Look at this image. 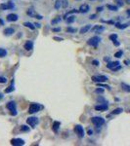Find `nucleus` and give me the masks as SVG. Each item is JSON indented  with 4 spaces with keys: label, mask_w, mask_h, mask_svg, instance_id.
<instances>
[{
    "label": "nucleus",
    "mask_w": 130,
    "mask_h": 146,
    "mask_svg": "<svg viewBox=\"0 0 130 146\" xmlns=\"http://www.w3.org/2000/svg\"><path fill=\"white\" fill-rule=\"evenodd\" d=\"M127 15H128V17L130 18V9H129V10H127Z\"/></svg>",
    "instance_id": "51"
},
{
    "label": "nucleus",
    "mask_w": 130,
    "mask_h": 146,
    "mask_svg": "<svg viewBox=\"0 0 130 146\" xmlns=\"http://www.w3.org/2000/svg\"><path fill=\"white\" fill-rule=\"evenodd\" d=\"M115 2H116V4L119 5V7H122L123 4H124V3H123V0H115Z\"/></svg>",
    "instance_id": "36"
},
{
    "label": "nucleus",
    "mask_w": 130,
    "mask_h": 146,
    "mask_svg": "<svg viewBox=\"0 0 130 146\" xmlns=\"http://www.w3.org/2000/svg\"><path fill=\"white\" fill-rule=\"evenodd\" d=\"M113 42L114 46H119V45H120V43H119V42H117V40H114V41H113Z\"/></svg>",
    "instance_id": "41"
},
{
    "label": "nucleus",
    "mask_w": 130,
    "mask_h": 146,
    "mask_svg": "<svg viewBox=\"0 0 130 146\" xmlns=\"http://www.w3.org/2000/svg\"><path fill=\"white\" fill-rule=\"evenodd\" d=\"M91 122L97 128H100L105 124V119H103L102 117H93L91 118Z\"/></svg>",
    "instance_id": "1"
},
{
    "label": "nucleus",
    "mask_w": 130,
    "mask_h": 146,
    "mask_svg": "<svg viewBox=\"0 0 130 146\" xmlns=\"http://www.w3.org/2000/svg\"><path fill=\"white\" fill-rule=\"evenodd\" d=\"M105 27L104 26H95L93 28H92V31L93 32H96V33H101L102 31H104Z\"/></svg>",
    "instance_id": "16"
},
{
    "label": "nucleus",
    "mask_w": 130,
    "mask_h": 146,
    "mask_svg": "<svg viewBox=\"0 0 130 146\" xmlns=\"http://www.w3.org/2000/svg\"><path fill=\"white\" fill-rule=\"evenodd\" d=\"M41 108H42V106H40L38 103H31L29 105V108H28V113L29 114L36 113V112H38L40 110Z\"/></svg>",
    "instance_id": "4"
},
{
    "label": "nucleus",
    "mask_w": 130,
    "mask_h": 146,
    "mask_svg": "<svg viewBox=\"0 0 130 146\" xmlns=\"http://www.w3.org/2000/svg\"><path fill=\"white\" fill-rule=\"evenodd\" d=\"M38 122H39V120H38V118H36V117H29V118L27 119L28 125H29L31 128H35V126L38 124Z\"/></svg>",
    "instance_id": "6"
},
{
    "label": "nucleus",
    "mask_w": 130,
    "mask_h": 146,
    "mask_svg": "<svg viewBox=\"0 0 130 146\" xmlns=\"http://www.w3.org/2000/svg\"><path fill=\"white\" fill-rule=\"evenodd\" d=\"M120 68H121V66H120V65H119L117 67H115V68H113V69H112V70H113V71H117V70H119Z\"/></svg>",
    "instance_id": "44"
},
{
    "label": "nucleus",
    "mask_w": 130,
    "mask_h": 146,
    "mask_svg": "<svg viewBox=\"0 0 130 146\" xmlns=\"http://www.w3.org/2000/svg\"><path fill=\"white\" fill-rule=\"evenodd\" d=\"M121 88L124 92H127V93H130V86L125 83H121Z\"/></svg>",
    "instance_id": "22"
},
{
    "label": "nucleus",
    "mask_w": 130,
    "mask_h": 146,
    "mask_svg": "<svg viewBox=\"0 0 130 146\" xmlns=\"http://www.w3.org/2000/svg\"><path fill=\"white\" fill-rule=\"evenodd\" d=\"M66 21H67L68 23H73V22L75 21V17H74V16H69L68 18L66 19Z\"/></svg>",
    "instance_id": "24"
},
{
    "label": "nucleus",
    "mask_w": 130,
    "mask_h": 146,
    "mask_svg": "<svg viewBox=\"0 0 130 146\" xmlns=\"http://www.w3.org/2000/svg\"><path fill=\"white\" fill-rule=\"evenodd\" d=\"M89 10H90V7H89L88 4H82L80 6V8H79V12L80 13H83V14L89 12Z\"/></svg>",
    "instance_id": "12"
},
{
    "label": "nucleus",
    "mask_w": 130,
    "mask_h": 146,
    "mask_svg": "<svg viewBox=\"0 0 130 146\" xmlns=\"http://www.w3.org/2000/svg\"><path fill=\"white\" fill-rule=\"evenodd\" d=\"M68 6V0H57L55 2V9L59 10L61 8H67Z\"/></svg>",
    "instance_id": "3"
},
{
    "label": "nucleus",
    "mask_w": 130,
    "mask_h": 146,
    "mask_svg": "<svg viewBox=\"0 0 130 146\" xmlns=\"http://www.w3.org/2000/svg\"><path fill=\"white\" fill-rule=\"evenodd\" d=\"M91 80L93 82H96V83H104L108 80V77L105 75H95V76L91 77Z\"/></svg>",
    "instance_id": "5"
},
{
    "label": "nucleus",
    "mask_w": 130,
    "mask_h": 146,
    "mask_svg": "<svg viewBox=\"0 0 130 146\" xmlns=\"http://www.w3.org/2000/svg\"><path fill=\"white\" fill-rule=\"evenodd\" d=\"M97 101H98V102H103V103H108V102H107V100H106L103 96H98Z\"/></svg>",
    "instance_id": "30"
},
{
    "label": "nucleus",
    "mask_w": 130,
    "mask_h": 146,
    "mask_svg": "<svg viewBox=\"0 0 130 146\" xmlns=\"http://www.w3.org/2000/svg\"><path fill=\"white\" fill-rule=\"evenodd\" d=\"M6 55H7V51L5 50V49L0 48V57H4Z\"/></svg>",
    "instance_id": "26"
},
{
    "label": "nucleus",
    "mask_w": 130,
    "mask_h": 146,
    "mask_svg": "<svg viewBox=\"0 0 130 146\" xmlns=\"http://www.w3.org/2000/svg\"><path fill=\"white\" fill-rule=\"evenodd\" d=\"M34 26H35V27H38V28L41 27V24H40V23H37V22H35V23H34Z\"/></svg>",
    "instance_id": "42"
},
{
    "label": "nucleus",
    "mask_w": 130,
    "mask_h": 146,
    "mask_svg": "<svg viewBox=\"0 0 130 146\" xmlns=\"http://www.w3.org/2000/svg\"><path fill=\"white\" fill-rule=\"evenodd\" d=\"M60 126H61V123L60 122H58V121H55L54 123H53V130L55 131V132H58V130H59V128H60Z\"/></svg>",
    "instance_id": "19"
},
{
    "label": "nucleus",
    "mask_w": 130,
    "mask_h": 146,
    "mask_svg": "<svg viewBox=\"0 0 130 146\" xmlns=\"http://www.w3.org/2000/svg\"><path fill=\"white\" fill-rule=\"evenodd\" d=\"M7 108L11 111L12 115H17V110H16V102L15 101H10L7 103Z\"/></svg>",
    "instance_id": "8"
},
{
    "label": "nucleus",
    "mask_w": 130,
    "mask_h": 146,
    "mask_svg": "<svg viewBox=\"0 0 130 146\" xmlns=\"http://www.w3.org/2000/svg\"><path fill=\"white\" fill-rule=\"evenodd\" d=\"M103 21L107 22V23H111V24H113V21Z\"/></svg>",
    "instance_id": "46"
},
{
    "label": "nucleus",
    "mask_w": 130,
    "mask_h": 146,
    "mask_svg": "<svg viewBox=\"0 0 130 146\" xmlns=\"http://www.w3.org/2000/svg\"><path fill=\"white\" fill-rule=\"evenodd\" d=\"M95 17H96V15H91V16H90V20L95 19Z\"/></svg>",
    "instance_id": "49"
},
{
    "label": "nucleus",
    "mask_w": 130,
    "mask_h": 146,
    "mask_svg": "<svg viewBox=\"0 0 130 146\" xmlns=\"http://www.w3.org/2000/svg\"><path fill=\"white\" fill-rule=\"evenodd\" d=\"M28 15L30 16V17H35V16H36V15H35V13H34V9H33L32 7L28 9Z\"/></svg>",
    "instance_id": "25"
},
{
    "label": "nucleus",
    "mask_w": 130,
    "mask_h": 146,
    "mask_svg": "<svg viewBox=\"0 0 130 146\" xmlns=\"http://www.w3.org/2000/svg\"><path fill=\"white\" fill-rule=\"evenodd\" d=\"M108 108H109V106H108L107 103H102L100 105H96L95 106V109L97 111H105V110H107Z\"/></svg>",
    "instance_id": "11"
},
{
    "label": "nucleus",
    "mask_w": 130,
    "mask_h": 146,
    "mask_svg": "<svg viewBox=\"0 0 130 146\" xmlns=\"http://www.w3.org/2000/svg\"><path fill=\"white\" fill-rule=\"evenodd\" d=\"M92 64L95 65V66H98L99 65V62H98V60H96V59H94L93 62H92Z\"/></svg>",
    "instance_id": "39"
},
{
    "label": "nucleus",
    "mask_w": 130,
    "mask_h": 146,
    "mask_svg": "<svg viewBox=\"0 0 130 146\" xmlns=\"http://www.w3.org/2000/svg\"><path fill=\"white\" fill-rule=\"evenodd\" d=\"M11 144L14 146H22V145H25V140H23L21 138H14L11 140Z\"/></svg>",
    "instance_id": "10"
},
{
    "label": "nucleus",
    "mask_w": 130,
    "mask_h": 146,
    "mask_svg": "<svg viewBox=\"0 0 130 146\" xmlns=\"http://www.w3.org/2000/svg\"><path fill=\"white\" fill-rule=\"evenodd\" d=\"M35 18H36V19H38V20H41L43 17H42V16H40V15H36V16H35Z\"/></svg>",
    "instance_id": "45"
},
{
    "label": "nucleus",
    "mask_w": 130,
    "mask_h": 146,
    "mask_svg": "<svg viewBox=\"0 0 130 146\" xmlns=\"http://www.w3.org/2000/svg\"><path fill=\"white\" fill-rule=\"evenodd\" d=\"M6 19H7L8 21H18L19 17L17 15H15V14H9Z\"/></svg>",
    "instance_id": "14"
},
{
    "label": "nucleus",
    "mask_w": 130,
    "mask_h": 146,
    "mask_svg": "<svg viewBox=\"0 0 130 146\" xmlns=\"http://www.w3.org/2000/svg\"><path fill=\"white\" fill-rule=\"evenodd\" d=\"M74 131H75L76 135L78 136V137L82 138V137L84 136V130H83V127H82L81 125H76L74 127Z\"/></svg>",
    "instance_id": "7"
},
{
    "label": "nucleus",
    "mask_w": 130,
    "mask_h": 146,
    "mask_svg": "<svg viewBox=\"0 0 130 146\" xmlns=\"http://www.w3.org/2000/svg\"><path fill=\"white\" fill-rule=\"evenodd\" d=\"M88 133H89V135L91 136V135H92V130H88Z\"/></svg>",
    "instance_id": "54"
},
{
    "label": "nucleus",
    "mask_w": 130,
    "mask_h": 146,
    "mask_svg": "<svg viewBox=\"0 0 130 146\" xmlns=\"http://www.w3.org/2000/svg\"><path fill=\"white\" fill-rule=\"evenodd\" d=\"M124 63H125L126 65H128V64L130 63V62H129V60H125V62H124Z\"/></svg>",
    "instance_id": "50"
},
{
    "label": "nucleus",
    "mask_w": 130,
    "mask_h": 146,
    "mask_svg": "<svg viewBox=\"0 0 130 146\" xmlns=\"http://www.w3.org/2000/svg\"><path fill=\"white\" fill-rule=\"evenodd\" d=\"M21 130L22 131H28L29 130V127H28V126H26V125H23L22 127H21Z\"/></svg>",
    "instance_id": "29"
},
{
    "label": "nucleus",
    "mask_w": 130,
    "mask_h": 146,
    "mask_svg": "<svg viewBox=\"0 0 130 146\" xmlns=\"http://www.w3.org/2000/svg\"><path fill=\"white\" fill-rule=\"evenodd\" d=\"M15 31H14V28H12V27H7L6 29H4V31H3V33H4V35H6V36H10V35H12Z\"/></svg>",
    "instance_id": "17"
},
{
    "label": "nucleus",
    "mask_w": 130,
    "mask_h": 146,
    "mask_svg": "<svg viewBox=\"0 0 130 146\" xmlns=\"http://www.w3.org/2000/svg\"><path fill=\"white\" fill-rule=\"evenodd\" d=\"M95 93L96 94H103L104 93V89L101 87V88H97L96 90H95Z\"/></svg>",
    "instance_id": "33"
},
{
    "label": "nucleus",
    "mask_w": 130,
    "mask_h": 146,
    "mask_svg": "<svg viewBox=\"0 0 130 146\" xmlns=\"http://www.w3.org/2000/svg\"><path fill=\"white\" fill-rule=\"evenodd\" d=\"M2 97H3V94H0V100L2 99Z\"/></svg>",
    "instance_id": "52"
},
{
    "label": "nucleus",
    "mask_w": 130,
    "mask_h": 146,
    "mask_svg": "<svg viewBox=\"0 0 130 146\" xmlns=\"http://www.w3.org/2000/svg\"><path fill=\"white\" fill-rule=\"evenodd\" d=\"M103 11V7H98L97 8V12H102Z\"/></svg>",
    "instance_id": "47"
},
{
    "label": "nucleus",
    "mask_w": 130,
    "mask_h": 146,
    "mask_svg": "<svg viewBox=\"0 0 130 146\" xmlns=\"http://www.w3.org/2000/svg\"><path fill=\"white\" fill-rule=\"evenodd\" d=\"M89 29H91V26H90V24H87V26H83V27H82L81 29H80V34H84V33H86Z\"/></svg>",
    "instance_id": "20"
},
{
    "label": "nucleus",
    "mask_w": 130,
    "mask_h": 146,
    "mask_svg": "<svg viewBox=\"0 0 130 146\" xmlns=\"http://www.w3.org/2000/svg\"><path fill=\"white\" fill-rule=\"evenodd\" d=\"M61 20H62V19H61V17H58L56 20H53V21H51V23H52V24H56L57 22H59V21H60Z\"/></svg>",
    "instance_id": "37"
},
{
    "label": "nucleus",
    "mask_w": 130,
    "mask_h": 146,
    "mask_svg": "<svg viewBox=\"0 0 130 146\" xmlns=\"http://www.w3.org/2000/svg\"><path fill=\"white\" fill-rule=\"evenodd\" d=\"M104 59H105V62H110V57H106Z\"/></svg>",
    "instance_id": "48"
},
{
    "label": "nucleus",
    "mask_w": 130,
    "mask_h": 146,
    "mask_svg": "<svg viewBox=\"0 0 130 146\" xmlns=\"http://www.w3.org/2000/svg\"><path fill=\"white\" fill-rule=\"evenodd\" d=\"M60 30H61V28H60V27H57V28H53V29H52V31H53V32H59Z\"/></svg>",
    "instance_id": "40"
},
{
    "label": "nucleus",
    "mask_w": 130,
    "mask_h": 146,
    "mask_svg": "<svg viewBox=\"0 0 130 146\" xmlns=\"http://www.w3.org/2000/svg\"><path fill=\"white\" fill-rule=\"evenodd\" d=\"M76 31H77L76 28H73V27H68L67 28V32H69V33H74Z\"/></svg>",
    "instance_id": "32"
},
{
    "label": "nucleus",
    "mask_w": 130,
    "mask_h": 146,
    "mask_svg": "<svg viewBox=\"0 0 130 146\" xmlns=\"http://www.w3.org/2000/svg\"><path fill=\"white\" fill-rule=\"evenodd\" d=\"M122 54H123V52H122V51H119L117 53H115V54H114V57H117V58H119V57H121Z\"/></svg>",
    "instance_id": "34"
},
{
    "label": "nucleus",
    "mask_w": 130,
    "mask_h": 146,
    "mask_svg": "<svg viewBox=\"0 0 130 146\" xmlns=\"http://www.w3.org/2000/svg\"><path fill=\"white\" fill-rule=\"evenodd\" d=\"M122 111H123L122 108H116V109H114V110L112 112V114H114V115H115V114H120Z\"/></svg>",
    "instance_id": "28"
},
{
    "label": "nucleus",
    "mask_w": 130,
    "mask_h": 146,
    "mask_svg": "<svg viewBox=\"0 0 130 146\" xmlns=\"http://www.w3.org/2000/svg\"><path fill=\"white\" fill-rule=\"evenodd\" d=\"M15 5L13 4V2H7V3L0 4V9L1 10H10V9H13Z\"/></svg>",
    "instance_id": "9"
},
{
    "label": "nucleus",
    "mask_w": 130,
    "mask_h": 146,
    "mask_svg": "<svg viewBox=\"0 0 130 146\" xmlns=\"http://www.w3.org/2000/svg\"><path fill=\"white\" fill-rule=\"evenodd\" d=\"M119 64H120L119 62H109L108 64H107V67L110 68V69H113V68L117 67Z\"/></svg>",
    "instance_id": "13"
},
{
    "label": "nucleus",
    "mask_w": 130,
    "mask_h": 146,
    "mask_svg": "<svg viewBox=\"0 0 130 146\" xmlns=\"http://www.w3.org/2000/svg\"><path fill=\"white\" fill-rule=\"evenodd\" d=\"M125 2H126L127 4H130V0H125Z\"/></svg>",
    "instance_id": "53"
},
{
    "label": "nucleus",
    "mask_w": 130,
    "mask_h": 146,
    "mask_svg": "<svg viewBox=\"0 0 130 146\" xmlns=\"http://www.w3.org/2000/svg\"><path fill=\"white\" fill-rule=\"evenodd\" d=\"M14 90H15V87H14V80H13V81L11 82V85H10V86H9L7 89H5V93H6V94H8V93H12Z\"/></svg>",
    "instance_id": "18"
},
{
    "label": "nucleus",
    "mask_w": 130,
    "mask_h": 146,
    "mask_svg": "<svg viewBox=\"0 0 130 146\" xmlns=\"http://www.w3.org/2000/svg\"><path fill=\"white\" fill-rule=\"evenodd\" d=\"M54 40H57V41H63V38H61V37H54Z\"/></svg>",
    "instance_id": "43"
},
{
    "label": "nucleus",
    "mask_w": 130,
    "mask_h": 146,
    "mask_svg": "<svg viewBox=\"0 0 130 146\" xmlns=\"http://www.w3.org/2000/svg\"><path fill=\"white\" fill-rule=\"evenodd\" d=\"M107 8L111 11H117V6H114V5H111V4H108L107 5Z\"/></svg>",
    "instance_id": "27"
},
{
    "label": "nucleus",
    "mask_w": 130,
    "mask_h": 146,
    "mask_svg": "<svg viewBox=\"0 0 130 146\" xmlns=\"http://www.w3.org/2000/svg\"><path fill=\"white\" fill-rule=\"evenodd\" d=\"M25 49H26L27 51H30V50H32V49H33V42L30 41V40L27 41L26 44H25Z\"/></svg>",
    "instance_id": "15"
},
{
    "label": "nucleus",
    "mask_w": 130,
    "mask_h": 146,
    "mask_svg": "<svg viewBox=\"0 0 130 146\" xmlns=\"http://www.w3.org/2000/svg\"><path fill=\"white\" fill-rule=\"evenodd\" d=\"M97 86H98V87H102V88H107L108 90H111V87H110V86H108V85H104V84H102V83H98Z\"/></svg>",
    "instance_id": "31"
},
{
    "label": "nucleus",
    "mask_w": 130,
    "mask_h": 146,
    "mask_svg": "<svg viewBox=\"0 0 130 146\" xmlns=\"http://www.w3.org/2000/svg\"><path fill=\"white\" fill-rule=\"evenodd\" d=\"M100 42H101V38L99 37V36H93V37H91V38L87 41V44L96 48V47H98V45H99Z\"/></svg>",
    "instance_id": "2"
},
{
    "label": "nucleus",
    "mask_w": 130,
    "mask_h": 146,
    "mask_svg": "<svg viewBox=\"0 0 130 146\" xmlns=\"http://www.w3.org/2000/svg\"><path fill=\"white\" fill-rule=\"evenodd\" d=\"M110 39H111L112 41L117 40V34H112V35H110Z\"/></svg>",
    "instance_id": "35"
},
{
    "label": "nucleus",
    "mask_w": 130,
    "mask_h": 146,
    "mask_svg": "<svg viewBox=\"0 0 130 146\" xmlns=\"http://www.w3.org/2000/svg\"><path fill=\"white\" fill-rule=\"evenodd\" d=\"M89 1H95V0H89Z\"/></svg>",
    "instance_id": "55"
},
{
    "label": "nucleus",
    "mask_w": 130,
    "mask_h": 146,
    "mask_svg": "<svg viewBox=\"0 0 130 146\" xmlns=\"http://www.w3.org/2000/svg\"><path fill=\"white\" fill-rule=\"evenodd\" d=\"M23 26H27V27H28V28H30L31 30H34V28H35V26H33V23H31V22H29V21L25 22V23H23Z\"/></svg>",
    "instance_id": "23"
},
{
    "label": "nucleus",
    "mask_w": 130,
    "mask_h": 146,
    "mask_svg": "<svg viewBox=\"0 0 130 146\" xmlns=\"http://www.w3.org/2000/svg\"><path fill=\"white\" fill-rule=\"evenodd\" d=\"M7 82V79L5 78V77H0V83H6Z\"/></svg>",
    "instance_id": "38"
},
{
    "label": "nucleus",
    "mask_w": 130,
    "mask_h": 146,
    "mask_svg": "<svg viewBox=\"0 0 130 146\" xmlns=\"http://www.w3.org/2000/svg\"><path fill=\"white\" fill-rule=\"evenodd\" d=\"M129 24H130V22L124 23V24H121V23H119V22H117V23H115V26H116L117 28H119V29H123V28H126L127 26H129Z\"/></svg>",
    "instance_id": "21"
}]
</instances>
